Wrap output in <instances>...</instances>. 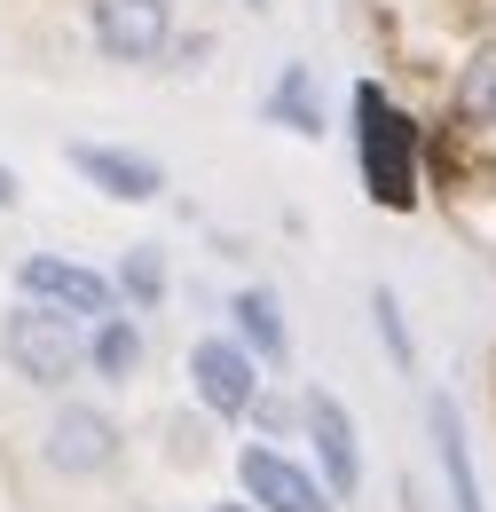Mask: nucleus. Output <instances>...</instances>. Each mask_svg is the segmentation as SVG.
I'll return each instance as SVG.
<instances>
[{
    "instance_id": "nucleus-3",
    "label": "nucleus",
    "mask_w": 496,
    "mask_h": 512,
    "mask_svg": "<svg viewBox=\"0 0 496 512\" xmlns=\"http://www.w3.org/2000/svg\"><path fill=\"white\" fill-rule=\"evenodd\" d=\"M87 32L111 64H158L174 48V0H87Z\"/></svg>"
},
{
    "instance_id": "nucleus-16",
    "label": "nucleus",
    "mask_w": 496,
    "mask_h": 512,
    "mask_svg": "<svg viewBox=\"0 0 496 512\" xmlns=\"http://www.w3.org/2000/svg\"><path fill=\"white\" fill-rule=\"evenodd\" d=\"M371 323H378V339H386V355H394V371H410L418 363V347H410V323H402V300L378 284L371 292Z\"/></svg>"
},
{
    "instance_id": "nucleus-1",
    "label": "nucleus",
    "mask_w": 496,
    "mask_h": 512,
    "mask_svg": "<svg viewBox=\"0 0 496 512\" xmlns=\"http://www.w3.org/2000/svg\"><path fill=\"white\" fill-rule=\"evenodd\" d=\"M355 166H363V197L378 213H410L418 205V119L378 79L355 87Z\"/></svg>"
},
{
    "instance_id": "nucleus-2",
    "label": "nucleus",
    "mask_w": 496,
    "mask_h": 512,
    "mask_svg": "<svg viewBox=\"0 0 496 512\" xmlns=\"http://www.w3.org/2000/svg\"><path fill=\"white\" fill-rule=\"evenodd\" d=\"M0 355H8V371L24 386H63L79 363H87V339H79V316L24 300L16 316L0 323Z\"/></svg>"
},
{
    "instance_id": "nucleus-7",
    "label": "nucleus",
    "mask_w": 496,
    "mask_h": 512,
    "mask_svg": "<svg viewBox=\"0 0 496 512\" xmlns=\"http://www.w3.org/2000/svg\"><path fill=\"white\" fill-rule=\"evenodd\" d=\"M189 386L213 418H252L260 402V363H252L245 339H197L189 347Z\"/></svg>"
},
{
    "instance_id": "nucleus-15",
    "label": "nucleus",
    "mask_w": 496,
    "mask_h": 512,
    "mask_svg": "<svg viewBox=\"0 0 496 512\" xmlns=\"http://www.w3.org/2000/svg\"><path fill=\"white\" fill-rule=\"evenodd\" d=\"M111 292H126V308H158L166 300V260H158V245H134L119 260V276H111Z\"/></svg>"
},
{
    "instance_id": "nucleus-5",
    "label": "nucleus",
    "mask_w": 496,
    "mask_h": 512,
    "mask_svg": "<svg viewBox=\"0 0 496 512\" xmlns=\"http://www.w3.org/2000/svg\"><path fill=\"white\" fill-rule=\"evenodd\" d=\"M237 481H245L252 512H339V497L315 481L308 465H292L284 449H268V442L237 449Z\"/></svg>"
},
{
    "instance_id": "nucleus-13",
    "label": "nucleus",
    "mask_w": 496,
    "mask_h": 512,
    "mask_svg": "<svg viewBox=\"0 0 496 512\" xmlns=\"http://www.w3.org/2000/svg\"><path fill=\"white\" fill-rule=\"evenodd\" d=\"M268 119L284 134H300V142H315L323 134V103H315V71L308 64H284L276 71V87H268V103H260Z\"/></svg>"
},
{
    "instance_id": "nucleus-12",
    "label": "nucleus",
    "mask_w": 496,
    "mask_h": 512,
    "mask_svg": "<svg viewBox=\"0 0 496 512\" xmlns=\"http://www.w3.org/2000/svg\"><path fill=\"white\" fill-rule=\"evenodd\" d=\"M449 119L465 134H496V40H481L465 71H457V95H449Z\"/></svg>"
},
{
    "instance_id": "nucleus-10",
    "label": "nucleus",
    "mask_w": 496,
    "mask_h": 512,
    "mask_svg": "<svg viewBox=\"0 0 496 512\" xmlns=\"http://www.w3.org/2000/svg\"><path fill=\"white\" fill-rule=\"evenodd\" d=\"M426 434H434L441 481H449V512H489V505H481V473H473L465 418H457V402H449V394H434V402H426Z\"/></svg>"
},
{
    "instance_id": "nucleus-11",
    "label": "nucleus",
    "mask_w": 496,
    "mask_h": 512,
    "mask_svg": "<svg viewBox=\"0 0 496 512\" xmlns=\"http://www.w3.org/2000/svg\"><path fill=\"white\" fill-rule=\"evenodd\" d=\"M229 316H237V339L252 347V363H260V371L292 355V331H284V300H276L268 284H237V292H229Z\"/></svg>"
},
{
    "instance_id": "nucleus-8",
    "label": "nucleus",
    "mask_w": 496,
    "mask_h": 512,
    "mask_svg": "<svg viewBox=\"0 0 496 512\" xmlns=\"http://www.w3.org/2000/svg\"><path fill=\"white\" fill-rule=\"evenodd\" d=\"M71 174L87 190H103L111 205H158L166 197V166L142 150H119V142H71Z\"/></svg>"
},
{
    "instance_id": "nucleus-9",
    "label": "nucleus",
    "mask_w": 496,
    "mask_h": 512,
    "mask_svg": "<svg viewBox=\"0 0 496 512\" xmlns=\"http://www.w3.org/2000/svg\"><path fill=\"white\" fill-rule=\"evenodd\" d=\"M119 418L111 410H87V402H63L56 426H48V465L71 473V481H87V473H111L119 465Z\"/></svg>"
},
{
    "instance_id": "nucleus-14",
    "label": "nucleus",
    "mask_w": 496,
    "mask_h": 512,
    "mask_svg": "<svg viewBox=\"0 0 496 512\" xmlns=\"http://www.w3.org/2000/svg\"><path fill=\"white\" fill-rule=\"evenodd\" d=\"M87 371L95 379H134L142 371V323L134 316H95V339H87Z\"/></svg>"
},
{
    "instance_id": "nucleus-6",
    "label": "nucleus",
    "mask_w": 496,
    "mask_h": 512,
    "mask_svg": "<svg viewBox=\"0 0 496 512\" xmlns=\"http://www.w3.org/2000/svg\"><path fill=\"white\" fill-rule=\"evenodd\" d=\"M300 426H308V442H315L323 489H331V497H355V489H363V434H355L347 402H339L331 386H308V394H300Z\"/></svg>"
},
{
    "instance_id": "nucleus-17",
    "label": "nucleus",
    "mask_w": 496,
    "mask_h": 512,
    "mask_svg": "<svg viewBox=\"0 0 496 512\" xmlns=\"http://www.w3.org/2000/svg\"><path fill=\"white\" fill-rule=\"evenodd\" d=\"M16 197H24V182H16V166H0V213H8Z\"/></svg>"
},
{
    "instance_id": "nucleus-18",
    "label": "nucleus",
    "mask_w": 496,
    "mask_h": 512,
    "mask_svg": "<svg viewBox=\"0 0 496 512\" xmlns=\"http://www.w3.org/2000/svg\"><path fill=\"white\" fill-rule=\"evenodd\" d=\"M205 512H252V505H205Z\"/></svg>"
},
{
    "instance_id": "nucleus-19",
    "label": "nucleus",
    "mask_w": 496,
    "mask_h": 512,
    "mask_svg": "<svg viewBox=\"0 0 496 512\" xmlns=\"http://www.w3.org/2000/svg\"><path fill=\"white\" fill-rule=\"evenodd\" d=\"M245 8H268V0H245Z\"/></svg>"
},
{
    "instance_id": "nucleus-4",
    "label": "nucleus",
    "mask_w": 496,
    "mask_h": 512,
    "mask_svg": "<svg viewBox=\"0 0 496 512\" xmlns=\"http://www.w3.org/2000/svg\"><path fill=\"white\" fill-rule=\"evenodd\" d=\"M16 284H24V300H40V308H63V316H79V323L111 316V300H119L103 268H87V260H71V253H24Z\"/></svg>"
}]
</instances>
